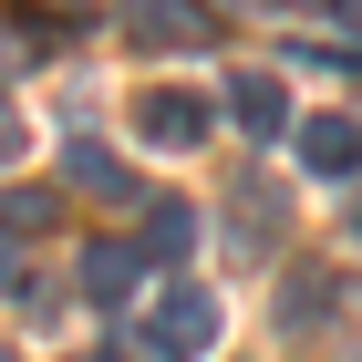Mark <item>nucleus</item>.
Listing matches in <instances>:
<instances>
[{"label":"nucleus","mask_w":362,"mask_h":362,"mask_svg":"<svg viewBox=\"0 0 362 362\" xmlns=\"http://www.w3.org/2000/svg\"><path fill=\"white\" fill-rule=\"evenodd\" d=\"M207 341H218V300L176 279L166 300L145 310V352H156V362H187V352H207Z\"/></svg>","instance_id":"f257e3e1"},{"label":"nucleus","mask_w":362,"mask_h":362,"mask_svg":"<svg viewBox=\"0 0 362 362\" xmlns=\"http://www.w3.org/2000/svg\"><path fill=\"white\" fill-rule=\"evenodd\" d=\"M135 124H145V145H166V156H187V145H207L218 104H207V93H187V83H166V93H145V104H135Z\"/></svg>","instance_id":"f03ea898"},{"label":"nucleus","mask_w":362,"mask_h":362,"mask_svg":"<svg viewBox=\"0 0 362 362\" xmlns=\"http://www.w3.org/2000/svg\"><path fill=\"white\" fill-rule=\"evenodd\" d=\"M62 176H73L83 197H104V207H135V197H145V187H135V166H124L104 135H73V145H62Z\"/></svg>","instance_id":"7ed1b4c3"},{"label":"nucleus","mask_w":362,"mask_h":362,"mask_svg":"<svg viewBox=\"0 0 362 362\" xmlns=\"http://www.w3.org/2000/svg\"><path fill=\"white\" fill-rule=\"evenodd\" d=\"M300 166L310 176H362V124L352 114H310L300 124Z\"/></svg>","instance_id":"20e7f679"},{"label":"nucleus","mask_w":362,"mask_h":362,"mask_svg":"<svg viewBox=\"0 0 362 362\" xmlns=\"http://www.w3.org/2000/svg\"><path fill=\"white\" fill-rule=\"evenodd\" d=\"M145 269H156V259H145V249H104V238H93V249H83V300L124 310V300H135V290H145Z\"/></svg>","instance_id":"39448f33"},{"label":"nucleus","mask_w":362,"mask_h":362,"mask_svg":"<svg viewBox=\"0 0 362 362\" xmlns=\"http://www.w3.org/2000/svg\"><path fill=\"white\" fill-rule=\"evenodd\" d=\"M228 114H238L259 145L290 135V83H279V73H238V83H228Z\"/></svg>","instance_id":"423d86ee"},{"label":"nucleus","mask_w":362,"mask_h":362,"mask_svg":"<svg viewBox=\"0 0 362 362\" xmlns=\"http://www.w3.org/2000/svg\"><path fill=\"white\" fill-rule=\"evenodd\" d=\"M52 218H62V197H52V187H11V197H0V238H42Z\"/></svg>","instance_id":"0eeeda50"},{"label":"nucleus","mask_w":362,"mask_h":362,"mask_svg":"<svg viewBox=\"0 0 362 362\" xmlns=\"http://www.w3.org/2000/svg\"><path fill=\"white\" fill-rule=\"evenodd\" d=\"M187 249H197V218L176 197H156V207H145V259H187Z\"/></svg>","instance_id":"6e6552de"},{"label":"nucleus","mask_w":362,"mask_h":362,"mask_svg":"<svg viewBox=\"0 0 362 362\" xmlns=\"http://www.w3.org/2000/svg\"><path fill=\"white\" fill-rule=\"evenodd\" d=\"M135 42H207V21L176 11V0H145V11H135Z\"/></svg>","instance_id":"1a4fd4ad"},{"label":"nucleus","mask_w":362,"mask_h":362,"mask_svg":"<svg viewBox=\"0 0 362 362\" xmlns=\"http://www.w3.org/2000/svg\"><path fill=\"white\" fill-rule=\"evenodd\" d=\"M321 310H332V279H290L279 290V321H321Z\"/></svg>","instance_id":"9d476101"},{"label":"nucleus","mask_w":362,"mask_h":362,"mask_svg":"<svg viewBox=\"0 0 362 362\" xmlns=\"http://www.w3.org/2000/svg\"><path fill=\"white\" fill-rule=\"evenodd\" d=\"M341 21H352V42H362V0H352V11H341Z\"/></svg>","instance_id":"9b49d317"},{"label":"nucleus","mask_w":362,"mask_h":362,"mask_svg":"<svg viewBox=\"0 0 362 362\" xmlns=\"http://www.w3.org/2000/svg\"><path fill=\"white\" fill-rule=\"evenodd\" d=\"M0 290H11V249H0Z\"/></svg>","instance_id":"f8f14e48"},{"label":"nucleus","mask_w":362,"mask_h":362,"mask_svg":"<svg viewBox=\"0 0 362 362\" xmlns=\"http://www.w3.org/2000/svg\"><path fill=\"white\" fill-rule=\"evenodd\" d=\"M352 238H362V207H352Z\"/></svg>","instance_id":"ddd939ff"}]
</instances>
